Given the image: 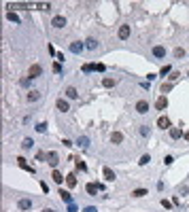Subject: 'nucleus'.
<instances>
[{"mask_svg": "<svg viewBox=\"0 0 189 212\" xmlns=\"http://www.w3.org/2000/svg\"><path fill=\"white\" fill-rule=\"evenodd\" d=\"M81 70H83V72H92V70H96V72H104V64H83Z\"/></svg>", "mask_w": 189, "mask_h": 212, "instance_id": "1", "label": "nucleus"}, {"mask_svg": "<svg viewBox=\"0 0 189 212\" xmlns=\"http://www.w3.org/2000/svg\"><path fill=\"white\" fill-rule=\"evenodd\" d=\"M47 163L51 166V168H55V166L60 163V155H57L55 151H49L47 153Z\"/></svg>", "mask_w": 189, "mask_h": 212, "instance_id": "2", "label": "nucleus"}, {"mask_svg": "<svg viewBox=\"0 0 189 212\" xmlns=\"http://www.w3.org/2000/svg\"><path fill=\"white\" fill-rule=\"evenodd\" d=\"M17 166H19L21 170H26V172H30V174H34V168H32V166H30L24 157H17Z\"/></svg>", "mask_w": 189, "mask_h": 212, "instance_id": "3", "label": "nucleus"}, {"mask_svg": "<svg viewBox=\"0 0 189 212\" xmlns=\"http://www.w3.org/2000/svg\"><path fill=\"white\" fill-rule=\"evenodd\" d=\"M51 26H53V28H64V26H66V17H64V15L53 17V19H51Z\"/></svg>", "mask_w": 189, "mask_h": 212, "instance_id": "4", "label": "nucleus"}, {"mask_svg": "<svg viewBox=\"0 0 189 212\" xmlns=\"http://www.w3.org/2000/svg\"><path fill=\"white\" fill-rule=\"evenodd\" d=\"M136 113H140V115H147V113H149V102H144V100H138V102H136Z\"/></svg>", "mask_w": 189, "mask_h": 212, "instance_id": "5", "label": "nucleus"}, {"mask_svg": "<svg viewBox=\"0 0 189 212\" xmlns=\"http://www.w3.org/2000/svg\"><path fill=\"white\" fill-rule=\"evenodd\" d=\"M41 72H43V68H41L38 64H32V66H30V79H36V77H41Z\"/></svg>", "mask_w": 189, "mask_h": 212, "instance_id": "6", "label": "nucleus"}, {"mask_svg": "<svg viewBox=\"0 0 189 212\" xmlns=\"http://www.w3.org/2000/svg\"><path fill=\"white\" fill-rule=\"evenodd\" d=\"M17 208H19V210H30V208H32V199H26V197L19 199V202H17Z\"/></svg>", "mask_w": 189, "mask_h": 212, "instance_id": "7", "label": "nucleus"}, {"mask_svg": "<svg viewBox=\"0 0 189 212\" xmlns=\"http://www.w3.org/2000/svg\"><path fill=\"white\" fill-rule=\"evenodd\" d=\"M166 106H168V100H166V95H159V98H157V102H155V108H157V110H164Z\"/></svg>", "mask_w": 189, "mask_h": 212, "instance_id": "8", "label": "nucleus"}, {"mask_svg": "<svg viewBox=\"0 0 189 212\" xmlns=\"http://www.w3.org/2000/svg\"><path fill=\"white\" fill-rule=\"evenodd\" d=\"M55 106H57V110H62V113H66V110H70V106H68V102H66L64 98H60V100L55 102Z\"/></svg>", "mask_w": 189, "mask_h": 212, "instance_id": "9", "label": "nucleus"}, {"mask_svg": "<svg viewBox=\"0 0 189 212\" xmlns=\"http://www.w3.org/2000/svg\"><path fill=\"white\" fill-rule=\"evenodd\" d=\"M111 142H113V144H121V142H123V134H121V131H113V134H111Z\"/></svg>", "mask_w": 189, "mask_h": 212, "instance_id": "10", "label": "nucleus"}, {"mask_svg": "<svg viewBox=\"0 0 189 212\" xmlns=\"http://www.w3.org/2000/svg\"><path fill=\"white\" fill-rule=\"evenodd\" d=\"M119 38H121V41L130 38V26H121V28H119Z\"/></svg>", "mask_w": 189, "mask_h": 212, "instance_id": "11", "label": "nucleus"}, {"mask_svg": "<svg viewBox=\"0 0 189 212\" xmlns=\"http://www.w3.org/2000/svg\"><path fill=\"white\" fill-rule=\"evenodd\" d=\"M85 189H87V193H89V195H96V193L100 191V185H98V182H89Z\"/></svg>", "mask_w": 189, "mask_h": 212, "instance_id": "12", "label": "nucleus"}, {"mask_svg": "<svg viewBox=\"0 0 189 212\" xmlns=\"http://www.w3.org/2000/svg\"><path fill=\"white\" fill-rule=\"evenodd\" d=\"M181 136H185L183 129H179V127H172V129H170V138H172V140H179Z\"/></svg>", "mask_w": 189, "mask_h": 212, "instance_id": "13", "label": "nucleus"}, {"mask_svg": "<svg viewBox=\"0 0 189 212\" xmlns=\"http://www.w3.org/2000/svg\"><path fill=\"white\" fill-rule=\"evenodd\" d=\"M60 197H62V202H66V204H72V195H70L68 191L60 189Z\"/></svg>", "mask_w": 189, "mask_h": 212, "instance_id": "14", "label": "nucleus"}, {"mask_svg": "<svg viewBox=\"0 0 189 212\" xmlns=\"http://www.w3.org/2000/svg\"><path fill=\"white\" fill-rule=\"evenodd\" d=\"M157 125L162 127V129H168V127H170V119H168V117H159V119H157Z\"/></svg>", "mask_w": 189, "mask_h": 212, "instance_id": "15", "label": "nucleus"}, {"mask_svg": "<svg viewBox=\"0 0 189 212\" xmlns=\"http://www.w3.org/2000/svg\"><path fill=\"white\" fill-rule=\"evenodd\" d=\"M102 174H104V178H106V180H115V178H117V176H115V172H113L111 168H104V170H102Z\"/></svg>", "mask_w": 189, "mask_h": 212, "instance_id": "16", "label": "nucleus"}, {"mask_svg": "<svg viewBox=\"0 0 189 212\" xmlns=\"http://www.w3.org/2000/svg\"><path fill=\"white\" fill-rule=\"evenodd\" d=\"M153 55H155V57H164V55H166V49L157 45V47H153Z\"/></svg>", "mask_w": 189, "mask_h": 212, "instance_id": "17", "label": "nucleus"}, {"mask_svg": "<svg viewBox=\"0 0 189 212\" xmlns=\"http://www.w3.org/2000/svg\"><path fill=\"white\" fill-rule=\"evenodd\" d=\"M66 185H68L70 189L77 187V176H75V174H68V176H66Z\"/></svg>", "mask_w": 189, "mask_h": 212, "instance_id": "18", "label": "nucleus"}, {"mask_svg": "<svg viewBox=\"0 0 189 212\" xmlns=\"http://www.w3.org/2000/svg\"><path fill=\"white\" fill-rule=\"evenodd\" d=\"M70 51H72V53H81V51H83V42H72V45H70Z\"/></svg>", "mask_w": 189, "mask_h": 212, "instance_id": "19", "label": "nucleus"}, {"mask_svg": "<svg viewBox=\"0 0 189 212\" xmlns=\"http://www.w3.org/2000/svg\"><path fill=\"white\" fill-rule=\"evenodd\" d=\"M51 178L57 182V185H62V180H64V176H62V172H57V170H53V174H51Z\"/></svg>", "mask_w": 189, "mask_h": 212, "instance_id": "20", "label": "nucleus"}, {"mask_svg": "<svg viewBox=\"0 0 189 212\" xmlns=\"http://www.w3.org/2000/svg\"><path fill=\"white\" fill-rule=\"evenodd\" d=\"M66 95H68L70 100H75L79 93H77V89H75V87H66Z\"/></svg>", "mask_w": 189, "mask_h": 212, "instance_id": "21", "label": "nucleus"}, {"mask_svg": "<svg viewBox=\"0 0 189 212\" xmlns=\"http://www.w3.org/2000/svg\"><path fill=\"white\" fill-rule=\"evenodd\" d=\"M38 98H41V91H30L28 93V102H36Z\"/></svg>", "mask_w": 189, "mask_h": 212, "instance_id": "22", "label": "nucleus"}, {"mask_svg": "<svg viewBox=\"0 0 189 212\" xmlns=\"http://www.w3.org/2000/svg\"><path fill=\"white\" fill-rule=\"evenodd\" d=\"M132 195H134V197H144V195H147V189H134Z\"/></svg>", "mask_w": 189, "mask_h": 212, "instance_id": "23", "label": "nucleus"}, {"mask_svg": "<svg viewBox=\"0 0 189 212\" xmlns=\"http://www.w3.org/2000/svg\"><path fill=\"white\" fill-rule=\"evenodd\" d=\"M102 85H104V87H113V85H115V79H111V77H104V79H102Z\"/></svg>", "mask_w": 189, "mask_h": 212, "instance_id": "24", "label": "nucleus"}, {"mask_svg": "<svg viewBox=\"0 0 189 212\" xmlns=\"http://www.w3.org/2000/svg\"><path fill=\"white\" fill-rule=\"evenodd\" d=\"M170 72H172V66H168V64L159 70V74H162V77H166V74H170Z\"/></svg>", "mask_w": 189, "mask_h": 212, "instance_id": "25", "label": "nucleus"}, {"mask_svg": "<svg viewBox=\"0 0 189 212\" xmlns=\"http://www.w3.org/2000/svg\"><path fill=\"white\" fill-rule=\"evenodd\" d=\"M21 146H24V149H32V146H34V142H32V138H26Z\"/></svg>", "mask_w": 189, "mask_h": 212, "instance_id": "26", "label": "nucleus"}, {"mask_svg": "<svg viewBox=\"0 0 189 212\" xmlns=\"http://www.w3.org/2000/svg\"><path fill=\"white\" fill-rule=\"evenodd\" d=\"M149 161H151V155H142V157H140V161H138V163H140V166H147Z\"/></svg>", "mask_w": 189, "mask_h": 212, "instance_id": "27", "label": "nucleus"}, {"mask_svg": "<svg viewBox=\"0 0 189 212\" xmlns=\"http://www.w3.org/2000/svg\"><path fill=\"white\" fill-rule=\"evenodd\" d=\"M34 129H36L38 134H43V131H47V123H38V125L34 127Z\"/></svg>", "mask_w": 189, "mask_h": 212, "instance_id": "28", "label": "nucleus"}, {"mask_svg": "<svg viewBox=\"0 0 189 212\" xmlns=\"http://www.w3.org/2000/svg\"><path fill=\"white\" fill-rule=\"evenodd\" d=\"M85 47H87V49H96V47H98V42H96L94 38H87V45H85Z\"/></svg>", "mask_w": 189, "mask_h": 212, "instance_id": "29", "label": "nucleus"}, {"mask_svg": "<svg viewBox=\"0 0 189 212\" xmlns=\"http://www.w3.org/2000/svg\"><path fill=\"white\" fill-rule=\"evenodd\" d=\"M170 89H172V83H164L162 85V93H168Z\"/></svg>", "mask_w": 189, "mask_h": 212, "instance_id": "30", "label": "nucleus"}, {"mask_svg": "<svg viewBox=\"0 0 189 212\" xmlns=\"http://www.w3.org/2000/svg\"><path fill=\"white\" fill-rule=\"evenodd\" d=\"M6 17H9V19H11V21H13V23H19V17H17V15H15V13H9V15H6Z\"/></svg>", "mask_w": 189, "mask_h": 212, "instance_id": "31", "label": "nucleus"}, {"mask_svg": "<svg viewBox=\"0 0 189 212\" xmlns=\"http://www.w3.org/2000/svg\"><path fill=\"white\" fill-rule=\"evenodd\" d=\"M36 6H38V9H41V11H49V9H51V4H45V2H41V4H36Z\"/></svg>", "mask_w": 189, "mask_h": 212, "instance_id": "32", "label": "nucleus"}, {"mask_svg": "<svg viewBox=\"0 0 189 212\" xmlns=\"http://www.w3.org/2000/svg\"><path fill=\"white\" fill-rule=\"evenodd\" d=\"M53 72H57V74L62 72V66H60V62H55V64H53Z\"/></svg>", "mask_w": 189, "mask_h": 212, "instance_id": "33", "label": "nucleus"}, {"mask_svg": "<svg viewBox=\"0 0 189 212\" xmlns=\"http://www.w3.org/2000/svg\"><path fill=\"white\" fill-rule=\"evenodd\" d=\"M162 206L168 210V208H172V202H168V199H162Z\"/></svg>", "mask_w": 189, "mask_h": 212, "instance_id": "34", "label": "nucleus"}, {"mask_svg": "<svg viewBox=\"0 0 189 212\" xmlns=\"http://www.w3.org/2000/svg\"><path fill=\"white\" fill-rule=\"evenodd\" d=\"M77 168L81 170V172H85V170H87V166H85V163H83V161H77Z\"/></svg>", "mask_w": 189, "mask_h": 212, "instance_id": "35", "label": "nucleus"}, {"mask_svg": "<svg viewBox=\"0 0 189 212\" xmlns=\"http://www.w3.org/2000/svg\"><path fill=\"white\" fill-rule=\"evenodd\" d=\"M179 77H181V74H179V72H170V77H168V79H170V81H176V79H179Z\"/></svg>", "mask_w": 189, "mask_h": 212, "instance_id": "36", "label": "nucleus"}, {"mask_svg": "<svg viewBox=\"0 0 189 212\" xmlns=\"http://www.w3.org/2000/svg\"><path fill=\"white\" fill-rule=\"evenodd\" d=\"M87 142H89V140H87L85 136H83V138H79V144H81V146H87Z\"/></svg>", "mask_w": 189, "mask_h": 212, "instance_id": "37", "label": "nucleus"}, {"mask_svg": "<svg viewBox=\"0 0 189 212\" xmlns=\"http://www.w3.org/2000/svg\"><path fill=\"white\" fill-rule=\"evenodd\" d=\"M164 161H166V166H170V163L174 161V157H172V155H166V159H164Z\"/></svg>", "mask_w": 189, "mask_h": 212, "instance_id": "38", "label": "nucleus"}, {"mask_svg": "<svg viewBox=\"0 0 189 212\" xmlns=\"http://www.w3.org/2000/svg\"><path fill=\"white\" fill-rule=\"evenodd\" d=\"M41 189H43L45 193H49V185H47V182H43V180H41Z\"/></svg>", "mask_w": 189, "mask_h": 212, "instance_id": "39", "label": "nucleus"}, {"mask_svg": "<svg viewBox=\"0 0 189 212\" xmlns=\"http://www.w3.org/2000/svg\"><path fill=\"white\" fill-rule=\"evenodd\" d=\"M174 55H176V57H183V55H185V51H183V49H176V51H174Z\"/></svg>", "mask_w": 189, "mask_h": 212, "instance_id": "40", "label": "nucleus"}, {"mask_svg": "<svg viewBox=\"0 0 189 212\" xmlns=\"http://www.w3.org/2000/svg\"><path fill=\"white\" fill-rule=\"evenodd\" d=\"M140 134H142V136H147V134H149V129H147V125H142V127H140Z\"/></svg>", "mask_w": 189, "mask_h": 212, "instance_id": "41", "label": "nucleus"}, {"mask_svg": "<svg viewBox=\"0 0 189 212\" xmlns=\"http://www.w3.org/2000/svg\"><path fill=\"white\" fill-rule=\"evenodd\" d=\"M68 212H77V208H75L72 204H68Z\"/></svg>", "mask_w": 189, "mask_h": 212, "instance_id": "42", "label": "nucleus"}, {"mask_svg": "<svg viewBox=\"0 0 189 212\" xmlns=\"http://www.w3.org/2000/svg\"><path fill=\"white\" fill-rule=\"evenodd\" d=\"M85 212H96V208H92V206H89V208H85Z\"/></svg>", "mask_w": 189, "mask_h": 212, "instance_id": "43", "label": "nucleus"}, {"mask_svg": "<svg viewBox=\"0 0 189 212\" xmlns=\"http://www.w3.org/2000/svg\"><path fill=\"white\" fill-rule=\"evenodd\" d=\"M183 138H185V140L189 142V131H185V136H183Z\"/></svg>", "mask_w": 189, "mask_h": 212, "instance_id": "44", "label": "nucleus"}, {"mask_svg": "<svg viewBox=\"0 0 189 212\" xmlns=\"http://www.w3.org/2000/svg\"><path fill=\"white\" fill-rule=\"evenodd\" d=\"M43 212H55V210H51V208H45V210H43Z\"/></svg>", "mask_w": 189, "mask_h": 212, "instance_id": "45", "label": "nucleus"}]
</instances>
